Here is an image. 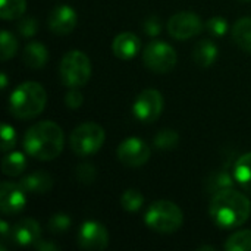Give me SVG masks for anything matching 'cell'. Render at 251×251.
Wrapping results in <instances>:
<instances>
[{
	"label": "cell",
	"mask_w": 251,
	"mask_h": 251,
	"mask_svg": "<svg viewBox=\"0 0 251 251\" xmlns=\"http://www.w3.org/2000/svg\"><path fill=\"white\" fill-rule=\"evenodd\" d=\"M250 213V200L232 187L216 191L210 200L209 215L215 225L222 229H234L244 225Z\"/></svg>",
	"instance_id": "obj_1"
},
{
	"label": "cell",
	"mask_w": 251,
	"mask_h": 251,
	"mask_svg": "<svg viewBox=\"0 0 251 251\" xmlns=\"http://www.w3.org/2000/svg\"><path fill=\"white\" fill-rule=\"evenodd\" d=\"M65 137L62 128L53 121H41L32 125L24 137V149L28 156L47 162L59 157Z\"/></svg>",
	"instance_id": "obj_2"
},
{
	"label": "cell",
	"mask_w": 251,
	"mask_h": 251,
	"mask_svg": "<svg viewBox=\"0 0 251 251\" xmlns=\"http://www.w3.org/2000/svg\"><path fill=\"white\" fill-rule=\"evenodd\" d=\"M47 103L44 87L34 81L19 84L9 97V112L16 119H32L38 116Z\"/></svg>",
	"instance_id": "obj_3"
},
{
	"label": "cell",
	"mask_w": 251,
	"mask_h": 251,
	"mask_svg": "<svg viewBox=\"0 0 251 251\" xmlns=\"http://www.w3.org/2000/svg\"><path fill=\"white\" fill-rule=\"evenodd\" d=\"M146 225L160 234H172L178 231L184 224L182 210L172 201L159 200L154 201L144 216Z\"/></svg>",
	"instance_id": "obj_4"
},
{
	"label": "cell",
	"mask_w": 251,
	"mask_h": 251,
	"mask_svg": "<svg viewBox=\"0 0 251 251\" xmlns=\"http://www.w3.org/2000/svg\"><path fill=\"white\" fill-rule=\"evenodd\" d=\"M59 76L65 87L79 88L84 87L91 76V62L81 50L68 51L60 62Z\"/></svg>",
	"instance_id": "obj_5"
},
{
	"label": "cell",
	"mask_w": 251,
	"mask_h": 251,
	"mask_svg": "<svg viewBox=\"0 0 251 251\" xmlns=\"http://www.w3.org/2000/svg\"><path fill=\"white\" fill-rule=\"evenodd\" d=\"M106 132L96 122H84L78 125L69 135L71 150L79 157L96 154L104 144Z\"/></svg>",
	"instance_id": "obj_6"
},
{
	"label": "cell",
	"mask_w": 251,
	"mask_h": 251,
	"mask_svg": "<svg viewBox=\"0 0 251 251\" xmlns=\"http://www.w3.org/2000/svg\"><path fill=\"white\" fill-rule=\"evenodd\" d=\"M178 56L174 47L165 41L154 40L149 43L143 51V62L144 65L157 74L171 72L176 65Z\"/></svg>",
	"instance_id": "obj_7"
},
{
	"label": "cell",
	"mask_w": 251,
	"mask_h": 251,
	"mask_svg": "<svg viewBox=\"0 0 251 251\" xmlns=\"http://www.w3.org/2000/svg\"><path fill=\"white\" fill-rule=\"evenodd\" d=\"M163 104L165 101H163V96L160 94V91L154 88H147L141 91L138 97L135 99L132 112L138 121L144 124H150L159 119V116L163 112Z\"/></svg>",
	"instance_id": "obj_8"
},
{
	"label": "cell",
	"mask_w": 251,
	"mask_h": 251,
	"mask_svg": "<svg viewBox=\"0 0 251 251\" xmlns=\"http://www.w3.org/2000/svg\"><path fill=\"white\" fill-rule=\"evenodd\" d=\"M150 154H151L150 146L137 137L124 140L116 150L118 160L126 168H140L146 165L150 159Z\"/></svg>",
	"instance_id": "obj_9"
},
{
	"label": "cell",
	"mask_w": 251,
	"mask_h": 251,
	"mask_svg": "<svg viewBox=\"0 0 251 251\" xmlns=\"http://www.w3.org/2000/svg\"><path fill=\"white\" fill-rule=\"evenodd\" d=\"M168 32L176 40H188L199 35L204 25L200 16L194 12H178L168 21Z\"/></svg>",
	"instance_id": "obj_10"
},
{
	"label": "cell",
	"mask_w": 251,
	"mask_h": 251,
	"mask_svg": "<svg viewBox=\"0 0 251 251\" xmlns=\"http://www.w3.org/2000/svg\"><path fill=\"white\" fill-rule=\"evenodd\" d=\"M78 246L84 250H104L109 246V232L104 225L97 221H87L79 226Z\"/></svg>",
	"instance_id": "obj_11"
},
{
	"label": "cell",
	"mask_w": 251,
	"mask_h": 251,
	"mask_svg": "<svg viewBox=\"0 0 251 251\" xmlns=\"http://www.w3.org/2000/svg\"><path fill=\"white\" fill-rule=\"evenodd\" d=\"M26 203V191L21 184L3 182L0 187V210L7 215H18L24 210Z\"/></svg>",
	"instance_id": "obj_12"
},
{
	"label": "cell",
	"mask_w": 251,
	"mask_h": 251,
	"mask_svg": "<svg viewBox=\"0 0 251 251\" xmlns=\"http://www.w3.org/2000/svg\"><path fill=\"white\" fill-rule=\"evenodd\" d=\"M76 22H78L76 12L68 4L56 6L49 16V28L51 32L57 35L71 34L76 26Z\"/></svg>",
	"instance_id": "obj_13"
},
{
	"label": "cell",
	"mask_w": 251,
	"mask_h": 251,
	"mask_svg": "<svg viewBox=\"0 0 251 251\" xmlns=\"http://www.w3.org/2000/svg\"><path fill=\"white\" fill-rule=\"evenodd\" d=\"M41 238V228L35 219L25 218L10 228V240L22 247L35 246Z\"/></svg>",
	"instance_id": "obj_14"
},
{
	"label": "cell",
	"mask_w": 251,
	"mask_h": 251,
	"mask_svg": "<svg viewBox=\"0 0 251 251\" xmlns=\"http://www.w3.org/2000/svg\"><path fill=\"white\" fill-rule=\"evenodd\" d=\"M140 47H141V41L132 32H121L119 35L115 37L112 44L113 54L122 60L134 59L138 54Z\"/></svg>",
	"instance_id": "obj_15"
},
{
	"label": "cell",
	"mask_w": 251,
	"mask_h": 251,
	"mask_svg": "<svg viewBox=\"0 0 251 251\" xmlns=\"http://www.w3.org/2000/svg\"><path fill=\"white\" fill-rule=\"evenodd\" d=\"M19 184L26 191V194H46L53 187V178L44 171H37L24 176Z\"/></svg>",
	"instance_id": "obj_16"
},
{
	"label": "cell",
	"mask_w": 251,
	"mask_h": 251,
	"mask_svg": "<svg viewBox=\"0 0 251 251\" xmlns=\"http://www.w3.org/2000/svg\"><path fill=\"white\" fill-rule=\"evenodd\" d=\"M22 60L31 69H41L49 60V51L44 44L38 41H31L25 46L22 51Z\"/></svg>",
	"instance_id": "obj_17"
},
{
	"label": "cell",
	"mask_w": 251,
	"mask_h": 251,
	"mask_svg": "<svg viewBox=\"0 0 251 251\" xmlns=\"http://www.w3.org/2000/svg\"><path fill=\"white\" fill-rule=\"evenodd\" d=\"M218 54H219V50H218V46L215 44V41L206 38L196 44L194 51H193V59L199 66L209 68L216 62Z\"/></svg>",
	"instance_id": "obj_18"
},
{
	"label": "cell",
	"mask_w": 251,
	"mask_h": 251,
	"mask_svg": "<svg viewBox=\"0 0 251 251\" xmlns=\"http://www.w3.org/2000/svg\"><path fill=\"white\" fill-rule=\"evenodd\" d=\"M232 38L243 51L251 54V18H240L234 24Z\"/></svg>",
	"instance_id": "obj_19"
},
{
	"label": "cell",
	"mask_w": 251,
	"mask_h": 251,
	"mask_svg": "<svg viewBox=\"0 0 251 251\" xmlns=\"http://www.w3.org/2000/svg\"><path fill=\"white\" fill-rule=\"evenodd\" d=\"M234 178L244 191L251 194V151L243 154L235 162Z\"/></svg>",
	"instance_id": "obj_20"
},
{
	"label": "cell",
	"mask_w": 251,
	"mask_h": 251,
	"mask_svg": "<svg viewBox=\"0 0 251 251\" xmlns=\"http://www.w3.org/2000/svg\"><path fill=\"white\" fill-rule=\"evenodd\" d=\"M26 166L25 156L21 151H12L6 154L1 160V172L7 176H18L24 172Z\"/></svg>",
	"instance_id": "obj_21"
},
{
	"label": "cell",
	"mask_w": 251,
	"mask_h": 251,
	"mask_svg": "<svg viewBox=\"0 0 251 251\" xmlns=\"http://www.w3.org/2000/svg\"><path fill=\"white\" fill-rule=\"evenodd\" d=\"M26 0H0V16L4 21L21 18L25 13Z\"/></svg>",
	"instance_id": "obj_22"
},
{
	"label": "cell",
	"mask_w": 251,
	"mask_h": 251,
	"mask_svg": "<svg viewBox=\"0 0 251 251\" xmlns=\"http://www.w3.org/2000/svg\"><path fill=\"white\" fill-rule=\"evenodd\" d=\"M224 249L226 251H251V231L243 229L235 234H232Z\"/></svg>",
	"instance_id": "obj_23"
},
{
	"label": "cell",
	"mask_w": 251,
	"mask_h": 251,
	"mask_svg": "<svg viewBox=\"0 0 251 251\" xmlns=\"http://www.w3.org/2000/svg\"><path fill=\"white\" fill-rule=\"evenodd\" d=\"M143 204H144V197L138 190L129 188L124 191V194L121 196V206L126 212L135 213L143 207Z\"/></svg>",
	"instance_id": "obj_24"
},
{
	"label": "cell",
	"mask_w": 251,
	"mask_h": 251,
	"mask_svg": "<svg viewBox=\"0 0 251 251\" xmlns=\"http://www.w3.org/2000/svg\"><path fill=\"white\" fill-rule=\"evenodd\" d=\"M0 46H1V51H0L1 60H9L18 51V40L15 38L12 32L6 29H3L0 34Z\"/></svg>",
	"instance_id": "obj_25"
},
{
	"label": "cell",
	"mask_w": 251,
	"mask_h": 251,
	"mask_svg": "<svg viewBox=\"0 0 251 251\" xmlns=\"http://www.w3.org/2000/svg\"><path fill=\"white\" fill-rule=\"evenodd\" d=\"M179 135L176 131L172 129H162L154 137V147L159 150H172L178 146Z\"/></svg>",
	"instance_id": "obj_26"
},
{
	"label": "cell",
	"mask_w": 251,
	"mask_h": 251,
	"mask_svg": "<svg viewBox=\"0 0 251 251\" xmlns=\"http://www.w3.org/2000/svg\"><path fill=\"white\" fill-rule=\"evenodd\" d=\"M72 221L66 213H56L47 222V229L51 234H63L69 229Z\"/></svg>",
	"instance_id": "obj_27"
},
{
	"label": "cell",
	"mask_w": 251,
	"mask_h": 251,
	"mask_svg": "<svg viewBox=\"0 0 251 251\" xmlns=\"http://www.w3.org/2000/svg\"><path fill=\"white\" fill-rule=\"evenodd\" d=\"M206 28L207 31L215 35V37H222L226 34L228 31V22L222 18V16H213L207 21L206 24Z\"/></svg>",
	"instance_id": "obj_28"
},
{
	"label": "cell",
	"mask_w": 251,
	"mask_h": 251,
	"mask_svg": "<svg viewBox=\"0 0 251 251\" xmlns=\"http://www.w3.org/2000/svg\"><path fill=\"white\" fill-rule=\"evenodd\" d=\"M16 144V134L13 126L7 125L6 122L1 124V151H7L10 149H13V146Z\"/></svg>",
	"instance_id": "obj_29"
},
{
	"label": "cell",
	"mask_w": 251,
	"mask_h": 251,
	"mask_svg": "<svg viewBox=\"0 0 251 251\" xmlns=\"http://www.w3.org/2000/svg\"><path fill=\"white\" fill-rule=\"evenodd\" d=\"M18 31L24 37H32L38 31V22L32 16H24L18 24Z\"/></svg>",
	"instance_id": "obj_30"
},
{
	"label": "cell",
	"mask_w": 251,
	"mask_h": 251,
	"mask_svg": "<svg viewBox=\"0 0 251 251\" xmlns=\"http://www.w3.org/2000/svg\"><path fill=\"white\" fill-rule=\"evenodd\" d=\"M76 178L82 184H91L96 179V168L90 163H82L76 168Z\"/></svg>",
	"instance_id": "obj_31"
},
{
	"label": "cell",
	"mask_w": 251,
	"mask_h": 251,
	"mask_svg": "<svg viewBox=\"0 0 251 251\" xmlns=\"http://www.w3.org/2000/svg\"><path fill=\"white\" fill-rule=\"evenodd\" d=\"M65 103L69 109L76 110L81 107V104L84 103V96L78 88H69V91L65 96Z\"/></svg>",
	"instance_id": "obj_32"
},
{
	"label": "cell",
	"mask_w": 251,
	"mask_h": 251,
	"mask_svg": "<svg viewBox=\"0 0 251 251\" xmlns=\"http://www.w3.org/2000/svg\"><path fill=\"white\" fill-rule=\"evenodd\" d=\"M143 26H144L146 34H147V35H150V37H156V35H159V34H160V31H162L160 19H159L157 16H154V15H153V16H149V18L144 21Z\"/></svg>",
	"instance_id": "obj_33"
},
{
	"label": "cell",
	"mask_w": 251,
	"mask_h": 251,
	"mask_svg": "<svg viewBox=\"0 0 251 251\" xmlns=\"http://www.w3.org/2000/svg\"><path fill=\"white\" fill-rule=\"evenodd\" d=\"M37 250H41V251H54L57 250V247L54 246V244H51V243H46V241H43V240H40L35 246H34Z\"/></svg>",
	"instance_id": "obj_34"
},
{
	"label": "cell",
	"mask_w": 251,
	"mask_h": 251,
	"mask_svg": "<svg viewBox=\"0 0 251 251\" xmlns=\"http://www.w3.org/2000/svg\"><path fill=\"white\" fill-rule=\"evenodd\" d=\"M0 231H1L3 243H4V241H7V238H10V228H9V225H7L4 221H1V222H0Z\"/></svg>",
	"instance_id": "obj_35"
},
{
	"label": "cell",
	"mask_w": 251,
	"mask_h": 251,
	"mask_svg": "<svg viewBox=\"0 0 251 251\" xmlns=\"http://www.w3.org/2000/svg\"><path fill=\"white\" fill-rule=\"evenodd\" d=\"M0 78H1V90H4V88L7 87V78H6V74H4V72H1Z\"/></svg>",
	"instance_id": "obj_36"
},
{
	"label": "cell",
	"mask_w": 251,
	"mask_h": 251,
	"mask_svg": "<svg viewBox=\"0 0 251 251\" xmlns=\"http://www.w3.org/2000/svg\"><path fill=\"white\" fill-rule=\"evenodd\" d=\"M201 250H210V251H215V247H200V249H199V251H201Z\"/></svg>",
	"instance_id": "obj_37"
}]
</instances>
